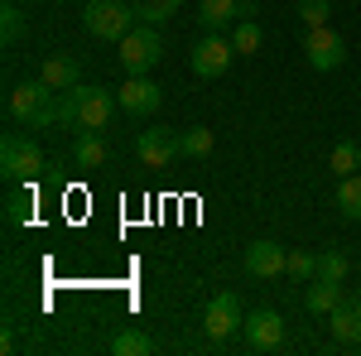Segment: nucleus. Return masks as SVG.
I'll return each instance as SVG.
<instances>
[{
	"instance_id": "obj_9",
	"label": "nucleus",
	"mask_w": 361,
	"mask_h": 356,
	"mask_svg": "<svg viewBox=\"0 0 361 356\" xmlns=\"http://www.w3.org/2000/svg\"><path fill=\"white\" fill-rule=\"evenodd\" d=\"M241 337H246L250 352H279L284 347V318H279L275 308H255L241 323Z\"/></svg>"
},
{
	"instance_id": "obj_14",
	"label": "nucleus",
	"mask_w": 361,
	"mask_h": 356,
	"mask_svg": "<svg viewBox=\"0 0 361 356\" xmlns=\"http://www.w3.org/2000/svg\"><path fill=\"white\" fill-rule=\"evenodd\" d=\"M39 78L54 87V92H73V87L82 82V68H78V58H73V54H49V58H44V68H39Z\"/></svg>"
},
{
	"instance_id": "obj_24",
	"label": "nucleus",
	"mask_w": 361,
	"mask_h": 356,
	"mask_svg": "<svg viewBox=\"0 0 361 356\" xmlns=\"http://www.w3.org/2000/svg\"><path fill=\"white\" fill-rule=\"evenodd\" d=\"M178 145H183V154L207 159V154H212V130H207V125H188V130H178Z\"/></svg>"
},
{
	"instance_id": "obj_1",
	"label": "nucleus",
	"mask_w": 361,
	"mask_h": 356,
	"mask_svg": "<svg viewBox=\"0 0 361 356\" xmlns=\"http://www.w3.org/2000/svg\"><path fill=\"white\" fill-rule=\"evenodd\" d=\"M54 106H58V92L44 82V78L10 87V97H5L10 121H15V125H34V130H49V125H54Z\"/></svg>"
},
{
	"instance_id": "obj_22",
	"label": "nucleus",
	"mask_w": 361,
	"mask_h": 356,
	"mask_svg": "<svg viewBox=\"0 0 361 356\" xmlns=\"http://www.w3.org/2000/svg\"><path fill=\"white\" fill-rule=\"evenodd\" d=\"M130 5H135V15L145 20V25H164V20L178 15V5H183V0H130Z\"/></svg>"
},
{
	"instance_id": "obj_16",
	"label": "nucleus",
	"mask_w": 361,
	"mask_h": 356,
	"mask_svg": "<svg viewBox=\"0 0 361 356\" xmlns=\"http://www.w3.org/2000/svg\"><path fill=\"white\" fill-rule=\"evenodd\" d=\"M236 20H241V0H202L197 5V25L207 34H226Z\"/></svg>"
},
{
	"instance_id": "obj_11",
	"label": "nucleus",
	"mask_w": 361,
	"mask_h": 356,
	"mask_svg": "<svg viewBox=\"0 0 361 356\" xmlns=\"http://www.w3.org/2000/svg\"><path fill=\"white\" fill-rule=\"evenodd\" d=\"M116 97H121V111H130L140 121L164 106V92L149 82V78H126V87H116Z\"/></svg>"
},
{
	"instance_id": "obj_10",
	"label": "nucleus",
	"mask_w": 361,
	"mask_h": 356,
	"mask_svg": "<svg viewBox=\"0 0 361 356\" xmlns=\"http://www.w3.org/2000/svg\"><path fill=\"white\" fill-rule=\"evenodd\" d=\"M135 154L145 159V168H169L173 159H178V154H183V145H178V130H169V125H149V130H140Z\"/></svg>"
},
{
	"instance_id": "obj_2",
	"label": "nucleus",
	"mask_w": 361,
	"mask_h": 356,
	"mask_svg": "<svg viewBox=\"0 0 361 356\" xmlns=\"http://www.w3.org/2000/svg\"><path fill=\"white\" fill-rule=\"evenodd\" d=\"M82 25L92 39H106V44H121L130 29H135V5L130 0H87Z\"/></svg>"
},
{
	"instance_id": "obj_29",
	"label": "nucleus",
	"mask_w": 361,
	"mask_h": 356,
	"mask_svg": "<svg viewBox=\"0 0 361 356\" xmlns=\"http://www.w3.org/2000/svg\"><path fill=\"white\" fill-rule=\"evenodd\" d=\"M54 125H78V92H58Z\"/></svg>"
},
{
	"instance_id": "obj_19",
	"label": "nucleus",
	"mask_w": 361,
	"mask_h": 356,
	"mask_svg": "<svg viewBox=\"0 0 361 356\" xmlns=\"http://www.w3.org/2000/svg\"><path fill=\"white\" fill-rule=\"evenodd\" d=\"M29 217H34V192H29L25 183H10V197H5V221H10V226H25Z\"/></svg>"
},
{
	"instance_id": "obj_18",
	"label": "nucleus",
	"mask_w": 361,
	"mask_h": 356,
	"mask_svg": "<svg viewBox=\"0 0 361 356\" xmlns=\"http://www.w3.org/2000/svg\"><path fill=\"white\" fill-rule=\"evenodd\" d=\"M149 352H154V337L140 328H121L111 337V356H149Z\"/></svg>"
},
{
	"instance_id": "obj_8",
	"label": "nucleus",
	"mask_w": 361,
	"mask_h": 356,
	"mask_svg": "<svg viewBox=\"0 0 361 356\" xmlns=\"http://www.w3.org/2000/svg\"><path fill=\"white\" fill-rule=\"evenodd\" d=\"M241 323H246V313H241V299L236 294H217V299L207 303V313H202V332L212 342H231L241 332Z\"/></svg>"
},
{
	"instance_id": "obj_26",
	"label": "nucleus",
	"mask_w": 361,
	"mask_h": 356,
	"mask_svg": "<svg viewBox=\"0 0 361 356\" xmlns=\"http://www.w3.org/2000/svg\"><path fill=\"white\" fill-rule=\"evenodd\" d=\"M328 15H333V0H299V25L304 29L328 25Z\"/></svg>"
},
{
	"instance_id": "obj_17",
	"label": "nucleus",
	"mask_w": 361,
	"mask_h": 356,
	"mask_svg": "<svg viewBox=\"0 0 361 356\" xmlns=\"http://www.w3.org/2000/svg\"><path fill=\"white\" fill-rule=\"evenodd\" d=\"M337 303H342V284H333V279H313L304 294V308L308 313H333Z\"/></svg>"
},
{
	"instance_id": "obj_3",
	"label": "nucleus",
	"mask_w": 361,
	"mask_h": 356,
	"mask_svg": "<svg viewBox=\"0 0 361 356\" xmlns=\"http://www.w3.org/2000/svg\"><path fill=\"white\" fill-rule=\"evenodd\" d=\"M164 58V39H159V25H145L140 20L126 39H121V68L126 78H149V68Z\"/></svg>"
},
{
	"instance_id": "obj_5",
	"label": "nucleus",
	"mask_w": 361,
	"mask_h": 356,
	"mask_svg": "<svg viewBox=\"0 0 361 356\" xmlns=\"http://www.w3.org/2000/svg\"><path fill=\"white\" fill-rule=\"evenodd\" d=\"M78 130H106L111 116L121 111V97L111 87H97V82H78Z\"/></svg>"
},
{
	"instance_id": "obj_21",
	"label": "nucleus",
	"mask_w": 361,
	"mask_h": 356,
	"mask_svg": "<svg viewBox=\"0 0 361 356\" xmlns=\"http://www.w3.org/2000/svg\"><path fill=\"white\" fill-rule=\"evenodd\" d=\"M337 212L347 221H361V173H347L337 183Z\"/></svg>"
},
{
	"instance_id": "obj_25",
	"label": "nucleus",
	"mask_w": 361,
	"mask_h": 356,
	"mask_svg": "<svg viewBox=\"0 0 361 356\" xmlns=\"http://www.w3.org/2000/svg\"><path fill=\"white\" fill-rule=\"evenodd\" d=\"M347 270H352V265H347V255H342V250H323V255H318V279L342 284V279H347Z\"/></svg>"
},
{
	"instance_id": "obj_4",
	"label": "nucleus",
	"mask_w": 361,
	"mask_h": 356,
	"mask_svg": "<svg viewBox=\"0 0 361 356\" xmlns=\"http://www.w3.org/2000/svg\"><path fill=\"white\" fill-rule=\"evenodd\" d=\"M0 173H5V183H34L44 173V149L29 135L10 130V135L0 140Z\"/></svg>"
},
{
	"instance_id": "obj_15",
	"label": "nucleus",
	"mask_w": 361,
	"mask_h": 356,
	"mask_svg": "<svg viewBox=\"0 0 361 356\" xmlns=\"http://www.w3.org/2000/svg\"><path fill=\"white\" fill-rule=\"evenodd\" d=\"M102 164H106V140H102V130H78V140H73V168L97 173Z\"/></svg>"
},
{
	"instance_id": "obj_20",
	"label": "nucleus",
	"mask_w": 361,
	"mask_h": 356,
	"mask_svg": "<svg viewBox=\"0 0 361 356\" xmlns=\"http://www.w3.org/2000/svg\"><path fill=\"white\" fill-rule=\"evenodd\" d=\"M328 164H333L337 178H347V173H361V145H357V140H337L333 154H328Z\"/></svg>"
},
{
	"instance_id": "obj_6",
	"label": "nucleus",
	"mask_w": 361,
	"mask_h": 356,
	"mask_svg": "<svg viewBox=\"0 0 361 356\" xmlns=\"http://www.w3.org/2000/svg\"><path fill=\"white\" fill-rule=\"evenodd\" d=\"M304 58H308V68L333 73V68L347 63V44H342V34H337L333 25H318V29L304 34Z\"/></svg>"
},
{
	"instance_id": "obj_27",
	"label": "nucleus",
	"mask_w": 361,
	"mask_h": 356,
	"mask_svg": "<svg viewBox=\"0 0 361 356\" xmlns=\"http://www.w3.org/2000/svg\"><path fill=\"white\" fill-rule=\"evenodd\" d=\"M284 274H294V279H318V255H308V250H289Z\"/></svg>"
},
{
	"instance_id": "obj_23",
	"label": "nucleus",
	"mask_w": 361,
	"mask_h": 356,
	"mask_svg": "<svg viewBox=\"0 0 361 356\" xmlns=\"http://www.w3.org/2000/svg\"><path fill=\"white\" fill-rule=\"evenodd\" d=\"M231 49H236V58L260 54V25H255V20H236V25H231Z\"/></svg>"
},
{
	"instance_id": "obj_28",
	"label": "nucleus",
	"mask_w": 361,
	"mask_h": 356,
	"mask_svg": "<svg viewBox=\"0 0 361 356\" xmlns=\"http://www.w3.org/2000/svg\"><path fill=\"white\" fill-rule=\"evenodd\" d=\"M20 34H25V15H20V5H0V39L15 44Z\"/></svg>"
},
{
	"instance_id": "obj_12",
	"label": "nucleus",
	"mask_w": 361,
	"mask_h": 356,
	"mask_svg": "<svg viewBox=\"0 0 361 356\" xmlns=\"http://www.w3.org/2000/svg\"><path fill=\"white\" fill-rule=\"evenodd\" d=\"M284 260H289V250L279 246V241H250L246 246V274L250 279H275V274H284Z\"/></svg>"
},
{
	"instance_id": "obj_13",
	"label": "nucleus",
	"mask_w": 361,
	"mask_h": 356,
	"mask_svg": "<svg viewBox=\"0 0 361 356\" xmlns=\"http://www.w3.org/2000/svg\"><path fill=\"white\" fill-rule=\"evenodd\" d=\"M328 328H333V337L342 347H361V294L337 303L333 313H328Z\"/></svg>"
},
{
	"instance_id": "obj_7",
	"label": "nucleus",
	"mask_w": 361,
	"mask_h": 356,
	"mask_svg": "<svg viewBox=\"0 0 361 356\" xmlns=\"http://www.w3.org/2000/svg\"><path fill=\"white\" fill-rule=\"evenodd\" d=\"M231 58H236V49H231V34H207V39H197V44H193L188 68H193L197 78H222L226 68H231Z\"/></svg>"
}]
</instances>
